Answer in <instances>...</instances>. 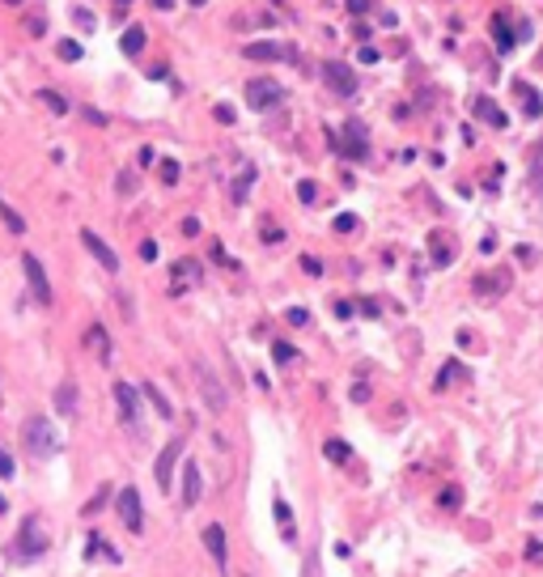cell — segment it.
<instances>
[{
    "label": "cell",
    "mask_w": 543,
    "mask_h": 577,
    "mask_svg": "<svg viewBox=\"0 0 543 577\" xmlns=\"http://www.w3.org/2000/svg\"><path fill=\"white\" fill-rule=\"evenodd\" d=\"M191 5H204V0H191Z\"/></svg>",
    "instance_id": "obj_56"
},
{
    "label": "cell",
    "mask_w": 543,
    "mask_h": 577,
    "mask_svg": "<svg viewBox=\"0 0 543 577\" xmlns=\"http://www.w3.org/2000/svg\"><path fill=\"white\" fill-rule=\"evenodd\" d=\"M204 548H208V556H212V564L216 569H230V544H225V531L221 527H216V522H208V527H204Z\"/></svg>",
    "instance_id": "obj_9"
},
{
    "label": "cell",
    "mask_w": 543,
    "mask_h": 577,
    "mask_svg": "<svg viewBox=\"0 0 543 577\" xmlns=\"http://www.w3.org/2000/svg\"><path fill=\"white\" fill-rule=\"evenodd\" d=\"M153 5H157V9H174V0H153Z\"/></svg>",
    "instance_id": "obj_54"
},
{
    "label": "cell",
    "mask_w": 543,
    "mask_h": 577,
    "mask_svg": "<svg viewBox=\"0 0 543 577\" xmlns=\"http://www.w3.org/2000/svg\"><path fill=\"white\" fill-rule=\"evenodd\" d=\"M302 268H306L310 276H322V264H318V259H302Z\"/></svg>",
    "instance_id": "obj_49"
},
{
    "label": "cell",
    "mask_w": 543,
    "mask_h": 577,
    "mask_svg": "<svg viewBox=\"0 0 543 577\" xmlns=\"http://www.w3.org/2000/svg\"><path fill=\"white\" fill-rule=\"evenodd\" d=\"M183 234H187V238H195V234H200V221H195V217H187V221H183Z\"/></svg>",
    "instance_id": "obj_51"
},
{
    "label": "cell",
    "mask_w": 543,
    "mask_h": 577,
    "mask_svg": "<svg viewBox=\"0 0 543 577\" xmlns=\"http://www.w3.org/2000/svg\"><path fill=\"white\" fill-rule=\"evenodd\" d=\"M17 548L26 552V556H43L47 552V531L38 527V518L30 514L26 522H22V535H17Z\"/></svg>",
    "instance_id": "obj_10"
},
{
    "label": "cell",
    "mask_w": 543,
    "mask_h": 577,
    "mask_svg": "<svg viewBox=\"0 0 543 577\" xmlns=\"http://www.w3.org/2000/svg\"><path fill=\"white\" fill-rule=\"evenodd\" d=\"M450 259H454V250H446V246H442V238H433V264H438V268H446Z\"/></svg>",
    "instance_id": "obj_35"
},
{
    "label": "cell",
    "mask_w": 543,
    "mask_h": 577,
    "mask_svg": "<svg viewBox=\"0 0 543 577\" xmlns=\"http://www.w3.org/2000/svg\"><path fill=\"white\" fill-rule=\"evenodd\" d=\"M60 60H68V64H73V60H81V43L64 38V43H60Z\"/></svg>",
    "instance_id": "obj_36"
},
{
    "label": "cell",
    "mask_w": 543,
    "mask_h": 577,
    "mask_svg": "<svg viewBox=\"0 0 543 577\" xmlns=\"http://www.w3.org/2000/svg\"><path fill=\"white\" fill-rule=\"evenodd\" d=\"M357 60H361V64H378V47H361Z\"/></svg>",
    "instance_id": "obj_46"
},
{
    "label": "cell",
    "mask_w": 543,
    "mask_h": 577,
    "mask_svg": "<svg viewBox=\"0 0 543 577\" xmlns=\"http://www.w3.org/2000/svg\"><path fill=\"white\" fill-rule=\"evenodd\" d=\"M518 259H522V264H535V246L522 242V246H518Z\"/></svg>",
    "instance_id": "obj_48"
},
{
    "label": "cell",
    "mask_w": 543,
    "mask_h": 577,
    "mask_svg": "<svg viewBox=\"0 0 543 577\" xmlns=\"http://www.w3.org/2000/svg\"><path fill=\"white\" fill-rule=\"evenodd\" d=\"M115 509H119V518H124L128 531H136V535L144 531V505H140V493H136V488H119Z\"/></svg>",
    "instance_id": "obj_4"
},
{
    "label": "cell",
    "mask_w": 543,
    "mask_h": 577,
    "mask_svg": "<svg viewBox=\"0 0 543 577\" xmlns=\"http://www.w3.org/2000/svg\"><path fill=\"white\" fill-rule=\"evenodd\" d=\"M493 38H497V51H501V56H509V51L518 47V34L509 30V17H505V13L493 17Z\"/></svg>",
    "instance_id": "obj_16"
},
{
    "label": "cell",
    "mask_w": 543,
    "mask_h": 577,
    "mask_svg": "<svg viewBox=\"0 0 543 577\" xmlns=\"http://www.w3.org/2000/svg\"><path fill=\"white\" fill-rule=\"evenodd\" d=\"M471 289H475L479 297H501V293L509 289V272H493V276H488V272H479Z\"/></svg>",
    "instance_id": "obj_14"
},
{
    "label": "cell",
    "mask_w": 543,
    "mask_h": 577,
    "mask_svg": "<svg viewBox=\"0 0 543 577\" xmlns=\"http://www.w3.org/2000/svg\"><path fill=\"white\" fill-rule=\"evenodd\" d=\"M272 509H276V527H281V539H297V527H293V509H289V501L285 497H276L272 501Z\"/></svg>",
    "instance_id": "obj_18"
},
{
    "label": "cell",
    "mask_w": 543,
    "mask_h": 577,
    "mask_svg": "<svg viewBox=\"0 0 543 577\" xmlns=\"http://www.w3.org/2000/svg\"><path fill=\"white\" fill-rule=\"evenodd\" d=\"M352 310H357L352 301H336V314H340V319H352Z\"/></svg>",
    "instance_id": "obj_50"
},
{
    "label": "cell",
    "mask_w": 543,
    "mask_h": 577,
    "mask_svg": "<svg viewBox=\"0 0 543 577\" xmlns=\"http://www.w3.org/2000/svg\"><path fill=\"white\" fill-rule=\"evenodd\" d=\"M22 268H26V280H30V293H34L38 306L56 301V297H51V285H47V272H43V264H38L34 255H22Z\"/></svg>",
    "instance_id": "obj_6"
},
{
    "label": "cell",
    "mask_w": 543,
    "mask_h": 577,
    "mask_svg": "<svg viewBox=\"0 0 543 577\" xmlns=\"http://www.w3.org/2000/svg\"><path fill=\"white\" fill-rule=\"evenodd\" d=\"M467 370H463V365L459 361H446L442 365V370H438V391H446V387H454V378H463Z\"/></svg>",
    "instance_id": "obj_26"
},
{
    "label": "cell",
    "mask_w": 543,
    "mask_h": 577,
    "mask_svg": "<svg viewBox=\"0 0 543 577\" xmlns=\"http://www.w3.org/2000/svg\"><path fill=\"white\" fill-rule=\"evenodd\" d=\"M56 412H60V416H73V412H77V387H73V382H64V387L56 391Z\"/></svg>",
    "instance_id": "obj_24"
},
{
    "label": "cell",
    "mask_w": 543,
    "mask_h": 577,
    "mask_svg": "<svg viewBox=\"0 0 543 577\" xmlns=\"http://www.w3.org/2000/svg\"><path fill=\"white\" fill-rule=\"evenodd\" d=\"M322 454H327L332 463H348V458H352V446H348V442H340V437H332L327 446H322Z\"/></svg>",
    "instance_id": "obj_27"
},
{
    "label": "cell",
    "mask_w": 543,
    "mask_h": 577,
    "mask_svg": "<svg viewBox=\"0 0 543 577\" xmlns=\"http://www.w3.org/2000/svg\"><path fill=\"white\" fill-rule=\"evenodd\" d=\"M200 391H204V399H208L212 412H225V391H221V382H216L208 370H200Z\"/></svg>",
    "instance_id": "obj_17"
},
{
    "label": "cell",
    "mask_w": 543,
    "mask_h": 577,
    "mask_svg": "<svg viewBox=\"0 0 543 577\" xmlns=\"http://www.w3.org/2000/svg\"><path fill=\"white\" fill-rule=\"evenodd\" d=\"M9 5H22V0H9Z\"/></svg>",
    "instance_id": "obj_57"
},
{
    "label": "cell",
    "mask_w": 543,
    "mask_h": 577,
    "mask_svg": "<svg viewBox=\"0 0 543 577\" xmlns=\"http://www.w3.org/2000/svg\"><path fill=\"white\" fill-rule=\"evenodd\" d=\"M285 319H289L293 327H306V323H310V310H306V306H289V310H285Z\"/></svg>",
    "instance_id": "obj_34"
},
{
    "label": "cell",
    "mask_w": 543,
    "mask_h": 577,
    "mask_svg": "<svg viewBox=\"0 0 543 577\" xmlns=\"http://www.w3.org/2000/svg\"><path fill=\"white\" fill-rule=\"evenodd\" d=\"M438 505H442V509H459V505H463V488H459V484H446L442 497H438Z\"/></svg>",
    "instance_id": "obj_28"
},
{
    "label": "cell",
    "mask_w": 543,
    "mask_h": 577,
    "mask_svg": "<svg viewBox=\"0 0 543 577\" xmlns=\"http://www.w3.org/2000/svg\"><path fill=\"white\" fill-rule=\"evenodd\" d=\"M263 238H267V242H281L285 230H281V225H263Z\"/></svg>",
    "instance_id": "obj_47"
},
{
    "label": "cell",
    "mask_w": 543,
    "mask_h": 577,
    "mask_svg": "<svg viewBox=\"0 0 543 577\" xmlns=\"http://www.w3.org/2000/svg\"><path fill=\"white\" fill-rule=\"evenodd\" d=\"M332 225H336V234H352V230H357V217H352V213H340Z\"/></svg>",
    "instance_id": "obj_37"
},
{
    "label": "cell",
    "mask_w": 543,
    "mask_h": 577,
    "mask_svg": "<svg viewBox=\"0 0 543 577\" xmlns=\"http://www.w3.org/2000/svg\"><path fill=\"white\" fill-rule=\"evenodd\" d=\"M179 458H183V437H170L166 446H161V454H157V467H153V476H157V484L170 493V484H174V467H179Z\"/></svg>",
    "instance_id": "obj_3"
},
{
    "label": "cell",
    "mask_w": 543,
    "mask_h": 577,
    "mask_svg": "<svg viewBox=\"0 0 543 577\" xmlns=\"http://www.w3.org/2000/svg\"><path fill=\"white\" fill-rule=\"evenodd\" d=\"M140 391H144V399L153 403V412L161 416V421H170V416H174V407H170V399H166V395H161V387H157V382H144Z\"/></svg>",
    "instance_id": "obj_20"
},
{
    "label": "cell",
    "mask_w": 543,
    "mask_h": 577,
    "mask_svg": "<svg viewBox=\"0 0 543 577\" xmlns=\"http://www.w3.org/2000/svg\"><path fill=\"white\" fill-rule=\"evenodd\" d=\"M195 501H200V467L187 463V467H183V505L191 509Z\"/></svg>",
    "instance_id": "obj_19"
},
{
    "label": "cell",
    "mask_w": 543,
    "mask_h": 577,
    "mask_svg": "<svg viewBox=\"0 0 543 577\" xmlns=\"http://www.w3.org/2000/svg\"><path fill=\"white\" fill-rule=\"evenodd\" d=\"M336 153L352 157V162H365V157H369V136H365V128H361L357 119H348V123H344V136H340Z\"/></svg>",
    "instance_id": "obj_5"
},
{
    "label": "cell",
    "mask_w": 543,
    "mask_h": 577,
    "mask_svg": "<svg viewBox=\"0 0 543 577\" xmlns=\"http://www.w3.org/2000/svg\"><path fill=\"white\" fill-rule=\"evenodd\" d=\"M352 399H357V403H365V399H369V387H365V382H361V387H352Z\"/></svg>",
    "instance_id": "obj_53"
},
{
    "label": "cell",
    "mask_w": 543,
    "mask_h": 577,
    "mask_svg": "<svg viewBox=\"0 0 543 577\" xmlns=\"http://www.w3.org/2000/svg\"><path fill=\"white\" fill-rule=\"evenodd\" d=\"M26 446H30V454H34V458H56V454L64 450L60 433L51 429L47 416H34V421L26 425Z\"/></svg>",
    "instance_id": "obj_1"
},
{
    "label": "cell",
    "mask_w": 543,
    "mask_h": 577,
    "mask_svg": "<svg viewBox=\"0 0 543 577\" xmlns=\"http://www.w3.org/2000/svg\"><path fill=\"white\" fill-rule=\"evenodd\" d=\"M81 242H85V250H89V255L98 259V264H102L106 272H119V255H115L111 246H106V242H102V238H98L94 230H81Z\"/></svg>",
    "instance_id": "obj_11"
},
{
    "label": "cell",
    "mask_w": 543,
    "mask_h": 577,
    "mask_svg": "<svg viewBox=\"0 0 543 577\" xmlns=\"http://www.w3.org/2000/svg\"><path fill=\"white\" fill-rule=\"evenodd\" d=\"M124 56H140V51H144V30L140 26H132V30H124Z\"/></svg>",
    "instance_id": "obj_25"
},
{
    "label": "cell",
    "mask_w": 543,
    "mask_h": 577,
    "mask_svg": "<svg viewBox=\"0 0 543 577\" xmlns=\"http://www.w3.org/2000/svg\"><path fill=\"white\" fill-rule=\"evenodd\" d=\"M157 174H161V183H179V174H183V166L174 162V157H166V162L157 166Z\"/></svg>",
    "instance_id": "obj_32"
},
{
    "label": "cell",
    "mask_w": 543,
    "mask_h": 577,
    "mask_svg": "<svg viewBox=\"0 0 543 577\" xmlns=\"http://www.w3.org/2000/svg\"><path fill=\"white\" fill-rule=\"evenodd\" d=\"M514 93H518V102H522V115H526V119H539V115H543V93H539L530 81H514Z\"/></svg>",
    "instance_id": "obj_13"
},
{
    "label": "cell",
    "mask_w": 543,
    "mask_h": 577,
    "mask_svg": "<svg viewBox=\"0 0 543 577\" xmlns=\"http://www.w3.org/2000/svg\"><path fill=\"white\" fill-rule=\"evenodd\" d=\"M34 98L43 102V107H47L51 115H68V111H73V107H68V98H64V93H56V89H38Z\"/></svg>",
    "instance_id": "obj_22"
},
{
    "label": "cell",
    "mask_w": 543,
    "mask_h": 577,
    "mask_svg": "<svg viewBox=\"0 0 543 577\" xmlns=\"http://www.w3.org/2000/svg\"><path fill=\"white\" fill-rule=\"evenodd\" d=\"M272 357H276V361H281V365H289V361H293V357H297V348H293V344H289V340H272Z\"/></svg>",
    "instance_id": "obj_30"
},
{
    "label": "cell",
    "mask_w": 543,
    "mask_h": 577,
    "mask_svg": "<svg viewBox=\"0 0 543 577\" xmlns=\"http://www.w3.org/2000/svg\"><path fill=\"white\" fill-rule=\"evenodd\" d=\"M212 115H216V123H234V107H230V102H216Z\"/></svg>",
    "instance_id": "obj_39"
},
{
    "label": "cell",
    "mask_w": 543,
    "mask_h": 577,
    "mask_svg": "<svg viewBox=\"0 0 543 577\" xmlns=\"http://www.w3.org/2000/svg\"><path fill=\"white\" fill-rule=\"evenodd\" d=\"M0 476H5V480L13 476V458H9V450H5V446H0Z\"/></svg>",
    "instance_id": "obj_44"
},
{
    "label": "cell",
    "mask_w": 543,
    "mask_h": 577,
    "mask_svg": "<svg viewBox=\"0 0 543 577\" xmlns=\"http://www.w3.org/2000/svg\"><path fill=\"white\" fill-rule=\"evenodd\" d=\"M251 179H255V166H246L242 179L234 183V200H238V204H246V195H251Z\"/></svg>",
    "instance_id": "obj_29"
},
{
    "label": "cell",
    "mask_w": 543,
    "mask_h": 577,
    "mask_svg": "<svg viewBox=\"0 0 543 577\" xmlns=\"http://www.w3.org/2000/svg\"><path fill=\"white\" fill-rule=\"evenodd\" d=\"M357 310L365 314V319H378V310H382V306H378L373 297H361V301H357Z\"/></svg>",
    "instance_id": "obj_40"
},
{
    "label": "cell",
    "mask_w": 543,
    "mask_h": 577,
    "mask_svg": "<svg viewBox=\"0 0 543 577\" xmlns=\"http://www.w3.org/2000/svg\"><path fill=\"white\" fill-rule=\"evenodd\" d=\"M297 195H302L306 204H314V195H318V187H314L310 179H302V183H297Z\"/></svg>",
    "instance_id": "obj_42"
},
{
    "label": "cell",
    "mask_w": 543,
    "mask_h": 577,
    "mask_svg": "<svg viewBox=\"0 0 543 577\" xmlns=\"http://www.w3.org/2000/svg\"><path fill=\"white\" fill-rule=\"evenodd\" d=\"M242 56H246V60H297V47L263 38V43H246V51H242Z\"/></svg>",
    "instance_id": "obj_7"
},
{
    "label": "cell",
    "mask_w": 543,
    "mask_h": 577,
    "mask_svg": "<svg viewBox=\"0 0 543 577\" xmlns=\"http://www.w3.org/2000/svg\"><path fill=\"white\" fill-rule=\"evenodd\" d=\"M373 9V0H348V13L352 17H361V13H369Z\"/></svg>",
    "instance_id": "obj_43"
},
{
    "label": "cell",
    "mask_w": 543,
    "mask_h": 577,
    "mask_svg": "<svg viewBox=\"0 0 543 577\" xmlns=\"http://www.w3.org/2000/svg\"><path fill=\"white\" fill-rule=\"evenodd\" d=\"M85 548H89V552H85L89 560H98V556H106V560H111V564H119V560H124V556H119V552H115L111 544H106L102 535H89V544H85Z\"/></svg>",
    "instance_id": "obj_23"
},
{
    "label": "cell",
    "mask_w": 543,
    "mask_h": 577,
    "mask_svg": "<svg viewBox=\"0 0 543 577\" xmlns=\"http://www.w3.org/2000/svg\"><path fill=\"white\" fill-rule=\"evenodd\" d=\"M530 166H535V191L543 195V144L530 149Z\"/></svg>",
    "instance_id": "obj_31"
},
{
    "label": "cell",
    "mask_w": 543,
    "mask_h": 577,
    "mask_svg": "<svg viewBox=\"0 0 543 577\" xmlns=\"http://www.w3.org/2000/svg\"><path fill=\"white\" fill-rule=\"evenodd\" d=\"M85 344L94 348V352H102V361L111 357V336H106V327L102 323H94V327H85Z\"/></svg>",
    "instance_id": "obj_21"
},
{
    "label": "cell",
    "mask_w": 543,
    "mask_h": 577,
    "mask_svg": "<svg viewBox=\"0 0 543 577\" xmlns=\"http://www.w3.org/2000/svg\"><path fill=\"white\" fill-rule=\"evenodd\" d=\"M322 77H327V85H332L340 98H352V93H357V77H352V68L340 64V60H327V64H322Z\"/></svg>",
    "instance_id": "obj_8"
},
{
    "label": "cell",
    "mask_w": 543,
    "mask_h": 577,
    "mask_svg": "<svg viewBox=\"0 0 543 577\" xmlns=\"http://www.w3.org/2000/svg\"><path fill=\"white\" fill-rule=\"evenodd\" d=\"M281 98H285L281 81H272V77H255V81H246V107H251V111H272Z\"/></svg>",
    "instance_id": "obj_2"
},
{
    "label": "cell",
    "mask_w": 543,
    "mask_h": 577,
    "mask_svg": "<svg viewBox=\"0 0 543 577\" xmlns=\"http://www.w3.org/2000/svg\"><path fill=\"white\" fill-rule=\"evenodd\" d=\"M170 272H174V276H200V264H191V259H183V264H174Z\"/></svg>",
    "instance_id": "obj_41"
},
{
    "label": "cell",
    "mask_w": 543,
    "mask_h": 577,
    "mask_svg": "<svg viewBox=\"0 0 543 577\" xmlns=\"http://www.w3.org/2000/svg\"><path fill=\"white\" fill-rule=\"evenodd\" d=\"M471 111H475V119H479V123H493L497 132H501V128H509V119H505V111H501V107H497V102H493V98H488V93H479V98L471 102Z\"/></svg>",
    "instance_id": "obj_12"
},
{
    "label": "cell",
    "mask_w": 543,
    "mask_h": 577,
    "mask_svg": "<svg viewBox=\"0 0 543 577\" xmlns=\"http://www.w3.org/2000/svg\"><path fill=\"white\" fill-rule=\"evenodd\" d=\"M140 259H144V264H153V259H157V242H153V238L140 242Z\"/></svg>",
    "instance_id": "obj_45"
},
{
    "label": "cell",
    "mask_w": 543,
    "mask_h": 577,
    "mask_svg": "<svg viewBox=\"0 0 543 577\" xmlns=\"http://www.w3.org/2000/svg\"><path fill=\"white\" fill-rule=\"evenodd\" d=\"M522 552H526V560H530V564H539V560H543V539H526V548H522Z\"/></svg>",
    "instance_id": "obj_38"
},
{
    "label": "cell",
    "mask_w": 543,
    "mask_h": 577,
    "mask_svg": "<svg viewBox=\"0 0 543 577\" xmlns=\"http://www.w3.org/2000/svg\"><path fill=\"white\" fill-rule=\"evenodd\" d=\"M5 509H9V501H5V493H0V514H5Z\"/></svg>",
    "instance_id": "obj_55"
},
{
    "label": "cell",
    "mask_w": 543,
    "mask_h": 577,
    "mask_svg": "<svg viewBox=\"0 0 543 577\" xmlns=\"http://www.w3.org/2000/svg\"><path fill=\"white\" fill-rule=\"evenodd\" d=\"M115 403H119V416L132 425L136 416H140V399H136V391H132V382H115Z\"/></svg>",
    "instance_id": "obj_15"
},
{
    "label": "cell",
    "mask_w": 543,
    "mask_h": 577,
    "mask_svg": "<svg viewBox=\"0 0 543 577\" xmlns=\"http://www.w3.org/2000/svg\"><path fill=\"white\" fill-rule=\"evenodd\" d=\"M0 217H5V225H9V234H26V221L13 213V208L9 204H0Z\"/></svg>",
    "instance_id": "obj_33"
},
{
    "label": "cell",
    "mask_w": 543,
    "mask_h": 577,
    "mask_svg": "<svg viewBox=\"0 0 543 577\" xmlns=\"http://www.w3.org/2000/svg\"><path fill=\"white\" fill-rule=\"evenodd\" d=\"M85 119H89V123H106V115H102V111H94V107H85Z\"/></svg>",
    "instance_id": "obj_52"
}]
</instances>
